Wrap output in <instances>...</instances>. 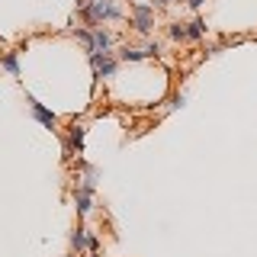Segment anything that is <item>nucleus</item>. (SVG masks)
Segmentation results:
<instances>
[{
    "label": "nucleus",
    "mask_w": 257,
    "mask_h": 257,
    "mask_svg": "<svg viewBox=\"0 0 257 257\" xmlns=\"http://www.w3.org/2000/svg\"><path fill=\"white\" fill-rule=\"evenodd\" d=\"M80 16L87 20V29H93L106 20H122V10H119L112 0H90V4L80 10Z\"/></svg>",
    "instance_id": "nucleus-1"
},
{
    "label": "nucleus",
    "mask_w": 257,
    "mask_h": 257,
    "mask_svg": "<svg viewBox=\"0 0 257 257\" xmlns=\"http://www.w3.org/2000/svg\"><path fill=\"white\" fill-rule=\"evenodd\" d=\"M132 26H135V32L148 36L151 26H155V10H151L148 4H135L132 7Z\"/></svg>",
    "instance_id": "nucleus-2"
},
{
    "label": "nucleus",
    "mask_w": 257,
    "mask_h": 257,
    "mask_svg": "<svg viewBox=\"0 0 257 257\" xmlns=\"http://www.w3.org/2000/svg\"><path fill=\"white\" fill-rule=\"evenodd\" d=\"M90 64H93L96 77H100V80H106V77L116 74V64H119V58H112V55H103V52H93V55H90Z\"/></svg>",
    "instance_id": "nucleus-3"
},
{
    "label": "nucleus",
    "mask_w": 257,
    "mask_h": 257,
    "mask_svg": "<svg viewBox=\"0 0 257 257\" xmlns=\"http://www.w3.org/2000/svg\"><path fill=\"white\" fill-rule=\"evenodd\" d=\"M26 103H29V109H32V116L39 119V122H42L45 128H58V116H55L52 109H45L42 103L36 100V96H26Z\"/></svg>",
    "instance_id": "nucleus-4"
},
{
    "label": "nucleus",
    "mask_w": 257,
    "mask_h": 257,
    "mask_svg": "<svg viewBox=\"0 0 257 257\" xmlns=\"http://www.w3.org/2000/svg\"><path fill=\"white\" fill-rule=\"evenodd\" d=\"M90 36H93V52H103V55H112V36L103 26H93L90 29ZM90 52V55H93Z\"/></svg>",
    "instance_id": "nucleus-5"
},
{
    "label": "nucleus",
    "mask_w": 257,
    "mask_h": 257,
    "mask_svg": "<svg viewBox=\"0 0 257 257\" xmlns=\"http://www.w3.org/2000/svg\"><path fill=\"white\" fill-rule=\"evenodd\" d=\"M90 238L93 235H87V228H77L74 235H71V247H74L77 254H90Z\"/></svg>",
    "instance_id": "nucleus-6"
},
{
    "label": "nucleus",
    "mask_w": 257,
    "mask_h": 257,
    "mask_svg": "<svg viewBox=\"0 0 257 257\" xmlns=\"http://www.w3.org/2000/svg\"><path fill=\"white\" fill-rule=\"evenodd\" d=\"M90 193H93L90 187H77V190H74V203H77V212H80V215H87V212L93 209V206H90Z\"/></svg>",
    "instance_id": "nucleus-7"
},
{
    "label": "nucleus",
    "mask_w": 257,
    "mask_h": 257,
    "mask_svg": "<svg viewBox=\"0 0 257 257\" xmlns=\"http://www.w3.org/2000/svg\"><path fill=\"white\" fill-rule=\"evenodd\" d=\"M199 39H206V20H190L187 23V42H199Z\"/></svg>",
    "instance_id": "nucleus-8"
},
{
    "label": "nucleus",
    "mask_w": 257,
    "mask_h": 257,
    "mask_svg": "<svg viewBox=\"0 0 257 257\" xmlns=\"http://www.w3.org/2000/svg\"><path fill=\"white\" fill-rule=\"evenodd\" d=\"M0 64H4L13 77H20V52H4L0 55Z\"/></svg>",
    "instance_id": "nucleus-9"
},
{
    "label": "nucleus",
    "mask_w": 257,
    "mask_h": 257,
    "mask_svg": "<svg viewBox=\"0 0 257 257\" xmlns=\"http://www.w3.org/2000/svg\"><path fill=\"white\" fill-rule=\"evenodd\" d=\"M80 145H84V128H80V125H74V128H71V132H68V151H80Z\"/></svg>",
    "instance_id": "nucleus-10"
},
{
    "label": "nucleus",
    "mask_w": 257,
    "mask_h": 257,
    "mask_svg": "<svg viewBox=\"0 0 257 257\" xmlns=\"http://www.w3.org/2000/svg\"><path fill=\"white\" fill-rule=\"evenodd\" d=\"M142 58H148V55H145V48H122V52H119V61H142Z\"/></svg>",
    "instance_id": "nucleus-11"
},
{
    "label": "nucleus",
    "mask_w": 257,
    "mask_h": 257,
    "mask_svg": "<svg viewBox=\"0 0 257 257\" xmlns=\"http://www.w3.org/2000/svg\"><path fill=\"white\" fill-rule=\"evenodd\" d=\"M171 39L174 42H187V23H171Z\"/></svg>",
    "instance_id": "nucleus-12"
},
{
    "label": "nucleus",
    "mask_w": 257,
    "mask_h": 257,
    "mask_svg": "<svg viewBox=\"0 0 257 257\" xmlns=\"http://www.w3.org/2000/svg\"><path fill=\"white\" fill-rule=\"evenodd\" d=\"M145 55H161V45H158V42H151V45H145Z\"/></svg>",
    "instance_id": "nucleus-13"
},
{
    "label": "nucleus",
    "mask_w": 257,
    "mask_h": 257,
    "mask_svg": "<svg viewBox=\"0 0 257 257\" xmlns=\"http://www.w3.org/2000/svg\"><path fill=\"white\" fill-rule=\"evenodd\" d=\"M187 4L193 7V10H199V7H203V4H206V0H187Z\"/></svg>",
    "instance_id": "nucleus-14"
},
{
    "label": "nucleus",
    "mask_w": 257,
    "mask_h": 257,
    "mask_svg": "<svg viewBox=\"0 0 257 257\" xmlns=\"http://www.w3.org/2000/svg\"><path fill=\"white\" fill-rule=\"evenodd\" d=\"M155 4H158V7H171L174 0H155Z\"/></svg>",
    "instance_id": "nucleus-15"
},
{
    "label": "nucleus",
    "mask_w": 257,
    "mask_h": 257,
    "mask_svg": "<svg viewBox=\"0 0 257 257\" xmlns=\"http://www.w3.org/2000/svg\"><path fill=\"white\" fill-rule=\"evenodd\" d=\"M87 257H103V254H87Z\"/></svg>",
    "instance_id": "nucleus-16"
},
{
    "label": "nucleus",
    "mask_w": 257,
    "mask_h": 257,
    "mask_svg": "<svg viewBox=\"0 0 257 257\" xmlns=\"http://www.w3.org/2000/svg\"><path fill=\"white\" fill-rule=\"evenodd\" d=\"M139 4H142V0H139Z\"/></svg>",
    "instance_id": "nucleus-17"
}]
</instances>
